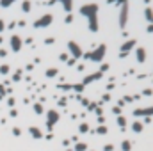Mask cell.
<instances>
[{
    "instance_id": "6da1fadb",
    "label": "cell",
    "mask_w": 153,
    "mask_h": 151,
    "mask_svg": "<svg viewBox=\"0 0 153 151\" xmlns=\"http://www.w3.org/2000/svg\"><path fill=\"white\" fill-rule=\"evenodd\" d=\"M80 14L87 18V21H89V29L93 32L98 30V6L96 4H85L80 7Z\"/></svg>"
},
{
    "instance_id": "7a4b0ae2",
    "label": "cell",
    "mask_w": 153,
    "mask_h": 151,
    "mask_svg": "<svg viewBox=\"0 0 153 151\" xmlns=\"http://www.w3.org/2000/svg\"><path fill=\"white\" fill-rule=\"evenodd\" d=\"M105 52H107V46H105V45H100L94 52H87L84 57H85V59H91V60H94V62H102L103 57H105Z\"/></svg>"
},
{
    "instance_id": "3957f363",
    "label": "cell",
    "mask_w": 153,
    "mask_h": 151,
    "mask_svg": "<svg viewBox=\"0 0 153 151\" xmlns=\"http://www.w3.org/2000/svg\"><path fill=\"white\" fill-rule=\"evenodd\" d=\"M68 50L71 52L73 59H78V57H82V50H80V46L77 45L75 41H70V43H68Z\"/></svg>"
},
{
    "instance_id": "277c9868",
    "label": "cell",
    "mask_w": 153,
    "mask_h": 151,
    "mask_svg": "<svg viewBox=\"0 0 153 151\" xmlns=\"http://www.w3.org/2000/svg\"><path fill=\"white\" fill-rule=\"evenodd\" d=\"M126 20H128V2L121 6V14H119V25L121 27L126 25Z\"/></svg>"
},
{
    "instance_id": "5b68a950",
    "label": "cell",
    "mask_w": 153,
    "mask_h": 151,
    "mask_svg": "<svg viewBox=\"0 0 153 151\" xmlns=\"http://www.w3.org/2000/svg\"><path fill=\"white\" fill-rule=\"evenodd\" d=\"M52 23V14H45L43 18H39L36 23H34V27L36 29H39V27H47V25H50Z\"/></svg>"
},
{
    "instance_id": "8992f818",
    "label": "cell",
    "mask_w": 153,
    "mask_h": 151,
    "mask_svg": "<svg viewBox=\"0 0 153 151\" xmlns=\"http://www.w3.org/2000/svg\"><path fill=\"white\" fill-rule=\"evenodd\" d=\"M134 116H135V117L153 116V105H151V107H146V109H135V110H134Z\"/></svg>"
},
{
    "instance_id": "52a82bcc",
    "label": "cell",
    "mask_w": 153,
    "mask_h": 151,
    "mask_svg": "<svg viewBox=\"0 0 153 151\" xmlns=\"http://www.w3.org/2000/svg\"><path fill=\"white\" fill-rule=\"evenodd\" d=\"M11 45H13V50L18 52V50L21 48V39H20L18 36H13V37H11Z\"/></svg>"
},
{
    "instance_id": "ba28073f",
    "label": "cell",
    "mask_w": 153,
    "mask_h": 151,
    "mask_svg": "<svg viewBox=\"0 0 153 151\" xmlns=\"http://www.w3.org/2000/svg\"><path fill=\"white\" fill-rule=\"evenodd\" d=\"M54 2H61L66 13H70V11H71V7H73V0H54Z\"/></svg>"
},
{
    "instance_id": "9c48e42d",
    "label": "cell",
    "mask_w": 153,
    "mask_h": 151,
    "mask_svg": "<svg viewBox=\"0 0 153 151\" xmlns=\"http://www.w3.org/2000/svg\"><path fill=\"white\" fill-rule=\"evenodd\" d=\"M134 45H135V41L134 39H130V41H126V43H123V45H121V53H128V50L130 48H134Z\"/></svg>"
},
{
    "instance_id": "30bf717a",
    "label": "cell",
    "mask_w": 153,
    "mask_h": 151,
    "mask_svg": "<svg viewBox=\"0 0 153 151\" xmlns=\"http://www.w3.org/2000/svg\"><path fill=\"white\" fill-rule=\"evenodd\" d=\"M57 121H59V114H57L55 110H50V112H48V124L52 126V124L57 123Z\"/></svg>"
},
{
    "instance_id": "8fae6325",
    "label": "cell",
    "mask_w": 153,
    "mask_h": 151,
    "mask_svg": "<svg viewBox=\"0 0 153 151\" xmlns=\"http://www.w3.org/2000/svg\"><path fill=\"white\" fill-rule=\"evenodd\" d=\"M135 55H137V60L139 62H144L146 60V50L144 48H137L135 50Z\"/></svg>"
},
{
    "instance_id": "7c38bea8",
    "label": "cell",
    "mask_w": 153,
    "mask_h": 151,
    "mask_svg": "<svg viewBox=\"0 0 153 151\" xmlns=\"http://www.w3.org/2000/svg\"><path fill=\"white\" fill-rule=\"evenodd\" d=\"M102 75H103V73H100V71H98V73H93V75H89V77H85L84 85H85V84H89V82H93V80H96V78H102Z\"/></svg>"
},
{
    "instance_id": "4fadbf2b",
    "label": "cell",
    "mask_w": 153,
    "mask_h": 151,
    "mask_svg": "<svg viewBox=\"0 0 153 151\" xmlns=\"http://www.w3.org/2000/svg\"><path fill=\"white\" fill-rule=\"evenodd\" d=\"M144 16H146V20L149 21V25H151V23H153V9H151V7H146Z\"/></svg>"
},
{
    "instance_id": "5bb4252c",
    "label": "cell",
    "mask_w": 153,
    "mask_h": 151,
    "mask_svg": "<svg viewBox=\"0 0 153 151\" xmlns=\"http://www.w3.org/2000/svg\"><path fill=\"white\" fill-rule=\"evenodd\" d=\"M142 128H144V126H142V123H139V121H135V123L132 124V130H134L135 133H139V132H142Z\"/></svg>"
},
{
    "instance_id": "9a60e30c",
    "label": "cell",
    "mask_w": 153,
    "mask_h": 151,
    "mask_svg": "<svg viewBox=\"0 0 153 151\" xmlns=\"http://www.w3.org/2000/svg\"><path fill=\"white\" fill-rule=\"evenodd\" d=\"M121 147H123V151H130V149H132V144H130V140H125L121 144Z\"/></svg>"
},
{
    "instance_id": "2e32d148",
    "label": "cell",
    "mask_w": 153,
    "mask_h": 151,
    "mask_svg": "<svg viewBox=\"0 0 153 151\" xmlns=\"http://www.w3.org/2000/svg\"><path fill=\"white\" fill-rule=\"evenodd\" d=\"M30 133H32L36 139H39V137H41V132L37 130V128H30Z\"/></svg>"
},
{
    "instance_id": "e0dca14e",
    "label": "cell",
    "mask_w": 153,
    "mask_h": 151,
    "mask_svg": "<svg viewBox=\"0 0 153 151\" xmlns=\"http://www.w3.org/2000/svg\"><path fill=\"white\" fill-rule=\"evenodd\" d=\"M126 2H128V0H109V4H121V6L126 4Z\"/></svg>"
},
{
    "instance_id": "ac0fdd59",
    "label": "cell",
    "mask_w": 153,
    "mask_h": 151,
    "mask_svg": "<svg viewBox=\"0 0 153 151\" xmlns=\"http://www.w3.org/2000/svg\"><path fill=\"white\" fill-rule=\"evenodd\" d=\"M85 149H87V146H85V144H82V142H78V144H77V151H85Z\"/></svg>"
},
{
    "instance_id": "d6986e66",
    "label": "cell",
    "mask_w": 153,
    "mask_h": 151,
    "mask_svg": "<svg viewBox=\"0 0 153 151\" xmlns=\"http://www.w3.org/2000/svg\"><path fill=\"white\" fill-rule=\"evenodd\" d=\"M118 123H119V126H125V124H126V119H125L123 116H119V117H118Z\"/></svg>"
},
{
    "instance_id": "ffe728a7",
    "label": "cell",
    "mask_w": 153,
    "mask_h": 151,
    "mask_svg": "<svg viewBox=\"0 0 153 151\" xmlns=\"http://www.w3.org/2000/svg\"><path fill=\"white\" fill-rule=\"evenodd\" d=\"M84 87H85L84 84H77V87H75V91H77V93H82V91H84Z\"/></svg>"
},
{
    "instance_id": "44dd1931",
    "label": "cell",
    "mask_w": 153,
    "mask_h": 151,
    "mask_svg": "<svg viewBox=\"0 0 153 151\" xmlns=\"http://www.w3.org/2000/svg\"><path fill=\"white\" fill-rule=\"evenodd\" d=\"M13 2H14V0H2V6H4V7H9Z\"/></svg>"
},
{
    "instance_id": "7402d4cb",
    "label": "cell",
    "mask_w": 153,
    "mask_h": 151,
    "mask_svg": "<svg viewBox=\"0 0 153 151\" xmlns=\"http://www.w3.org/2000/svg\"><path fill=\"white\" fill-rule=\"evenodd\" d=\"M34 110H36V112H37V114H41V112H43V107H41V105H39V103H37V105H36V107H34Z\"/></svg>"
},
{
    "instance_id": "603a6c76",
    "label": "cell",
    "mask_w": 153,
    "mask_h": 151,
    "mask_svg": "<svg viewBox=\"0 0 153 151\" xmlns=\"http://www.w3.org/2000/svg\"><path fill=\"white\" fill-rule=\"evenodd\" d=\"M30 9V2L27 0V2H23V11H29Z\"/></svg>"
},
{
    "instance_id": "cb8c5ba5",
    "label": "cell",
    "mask_w": 153,
    "mask_h": 151,
    "mask_svg": "<svg viewBox=\"0 0 153 151\" xmlns=\"http://www.w3.org/2000/svg\"><path fill=\"white\" fill-rule=\"evenodd\" d=\"M7 71H9V66H2V68H0V73H4V75H6Z\"/></svg>"
},
{
    "instance_id": "d4e9b609",
    "label": "cell",
    "mask_w": 153,
    "mask_h": 151,
    "mask_svg": "<svg viewBox=\"0 0 153 151\" xmlns=\"http://www.w3.org/2000/svg\"><path fill=\"white\" fill-rule=\"evenodd\" d=\"M109 70V66H107V64H102V68H100V73H105Z\"/></svg>"
},
{
    "instance_id": "484cf974",
    "label": "cell",
    "mask_w": 153,
    "mask_h": 151,
    "mask_svg": "<svg viewBox=\"0 0 153 151\" xmlns=\"http://www.w3.org/2000/svg\"><path fill=\"white\" fill-rule=\"evenodd\" d=\"M87 128H89V126H87L85 123H84V124H80V132H87Z\"/></svg>"
},
{
    "instance_id": "4316f807",
    "label": "cell",
    "mask_w": 153,
    "mask_h": 151,
    "mask_svg": "<svg viewBox=\"0 0 153 151\" xmlns=\"http://www.w3.org/2000/svg\"><path fill=\"white\" fill-rule=\"evenodd\" d=\"M98 133H107V128H105V126H100V128H98Z\"/></svg>"
},
{
    "instance_id": "83f0119b",
    "label": "cell",
    "mask_w": 153,
    "mask_h": 151,
    "mask_svg": "<svg viewBox=\"0 0 153 151\" xmlns=\"http://www.w3.org/2000/svg\"><path fill=\"white\" fill-rule=\"evenodd\" d=\"M47 75H48V77H54V75H57V71H55V70H48Z\"/></svg>"
},
{
    "instance_id": "f1b7e54d",
    "label": "cell",
    "mask_w": 153,
    "mask_h": 151,
    "mask_svg": "<svg viewBox=\"0 0 153 151\" xmlns=\"http://www.w3.org/2000/svg\"><path fill=\"white\" fill-rule=\"evenodd\" d=\"M71 21H73V16L68 14V16H66V23H71Z\"/></svg>"
},
{
    "instance_id": "f546056e",
    "label": "cell",
    "mask_w": 153,
    "mask_h": 151,
    "mask_svg": "<svg viewBox=\"0 0 153 151\" xmlns=\"http://www.w3.org/2000/svg\"><path fill=\"white\" fill-rule=\"evenodd\" d=\"M148 32H153V23H151L149 27H148Z\"/></svg>"
},
{
    "instance_id": "4dcf8cb0",
    "label": "cell",
    "mask_w": 153,
    "mask_h": 151,
    "mask_svg": "<svg viewBox=\"0 0 153 151\" xmlns=\"http://www.w3.org/2000/svg\"><path fill=\"white\" fill-rule=\"evenodd\" d=\"M0 30H4V21H0Z\"/></svg>"
}]
</instances>
